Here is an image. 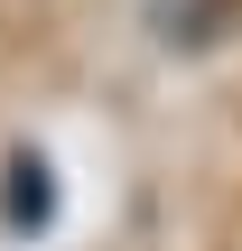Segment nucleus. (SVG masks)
Returning a JSON list of instances; mask_svg holds the SVG:
<instances>
[{
	"instance_id": "nucleus-1",
	"label": "nucleus",
	"mask_w": 242,
	"mask_h": 251,
	"mask_svg": "<svg viewBox=\"0 0 242 251\" xmlns=\"http://www.w3.org/2000/svg\"><path fill=\"white\" fill-rule=\"evenodd\" d=\"M47 205H56V196H47V168L19 158V168H9V224H47Z\"/></svg>"
}]
</instances>
